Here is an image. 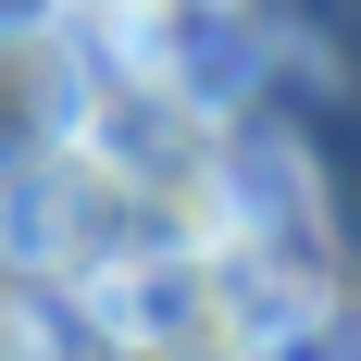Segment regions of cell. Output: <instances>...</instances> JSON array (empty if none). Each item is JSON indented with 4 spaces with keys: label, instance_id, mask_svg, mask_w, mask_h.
Listing matches in <instances>:
<instances>
[{
    "label": "cell",
    "instance_id": "obj_1",
    "mask_svg": "<svg viewBox=\"0 0 361 361\" xmlns=\"http://www.w3.org/2000/svg\"><path fill=\"white\" fill-rule=\"evenodd\" d=\"M87 112H100V63H87L75 13L0 25V162H50L63 137H87Z\"/></svg>",
    "mask_w": 361,
    "mask_h": 361
},
{
    "label": "cell",
    "instance_id": "obj_2",
    "mask_svg": "<svg viewBox=\"0 0 361 361\" xmlns=\"http://www.w3.org/2000/svg\"><path fill=\"white\" fill-rule=\"evenodd\" d=\"M75 0H0V25H63Z\"/></svg>",
    "mask_w": 361,
    "mask_h": 361
}]
</instances>
